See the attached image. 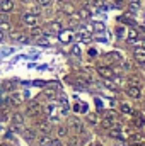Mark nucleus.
<instances>
[{
    "mask_svg": "<svg viewBox=\"0 0 145 146\" xmlns=\"http://www.w3.org/2000/svg\"><path fill=\"white\" fill-rule=\"evenodd\" d=\"M137 37H138V31H137V29H130V33H128V39L133 42Z\"/></svg>",
    "mask_w": 145,
    "mask_h": 146,
    "instance_id": "obj_22",
    "label": "nucleus"
},
{
    "mask_svg": "<svg viewBox=\"0 0 145 146\" xmlns=\"http://www.w3.org/2000/svg\"><path fill=\"white\" fill-rule=\"evenodd\" d=\"M116 5H123V0H116Z\"/></svg>",
    "mask_w": 145,
    "mask_h": 146,
    "instance_id": "obj_32",
    "label": "nucleus"
},
{
    "mask_svg": "<svg viewBox=\"0 0 145 146\" xmlns=\"http://www.w3.org/2000/svg\"><path fill=\"white\" fill-rule=\"evenodd\" d=\"M92 29H94L96 33H104V29H106V26H104L103 22H94V26H92Z\"/></svg>",
    "mask_w": 145,
    "mask_h": 146,
    "instance_id": "obj_18",
    "label": "nucleus"
},
{
    "mask_svg": "<svg viewBox=\"0 0 145 146\" xmlns=\"http://www.w3.org/2000/svg\"><path fill=\"white\" fill-rule=\"evenodd\" d=\"M22 22L26 26H29V27H34V26H38V15H34V14H24L22 15Z\"/></svg>",
    "mask_w": 145,
    "mask_h": 146,
    "instance_id": "obj_4",
    "label": "nucleus"
},
{
    "mask_svg": "<svg viewBox=\"0 0 145 146\" xmlns=\"http://www.w3.org/2000/svg\"><path fill=\"white\" fill-rule=\"evenodd\" d=\"M31 36H33V37L43 36V29H41V27H38V26H34V27L31 29Z\"/></svg>",
    "mask_w": 145,
    "mask_h": 146,
    "instance_id": "obj_20",
    "label": "nucleus"
},
{
    "mask_svg": "<svg viewBox=\"0 0 145 146\" xmlns=\"http://www.w3.org/2000/svg\"><path fill=\"white\" fill-rule=\"evenodd\" d=\"M0 146H7V145H0Z\"/></svg>",
    "mask_w": 145,
    "mask_h": 146,
    "instance_id": "obj_34",
    "label": "nucleus"
},
{
    "mask_svg": "<svg viewBox=\"0 0 145 146\" xmlns=\"http://www.w3.org/2000/svg\"><path fill=\"white\" fill-rule=\"evenodd\" d=\"M119 22H125V24H128V26H135V19H133L132 15H123V17H119Z\"/></svg>",
    "mask_w": 145,
    "mask_h": 146,
    "instance_id": "obj_13",
    "label": "nucleus"
},
{
    "mask_svg": "<svg viewBox=\"0 0 145 146\" xmlns=\"http://www.w3.org/2000/svg\"><path fill=\"white\" fill-rule=\"evenodd\" d=\"M14 10V2L12 0H2L0 2V12L7 14V12H12Z\"/></svg>",
    "mask_w": 145,
    "mask_h": 146,
    "instance_id": "obj_7",
    "label": "nucleus"
},
{
    "mask_svg": "<svg viewBox=\"0 0 145 146\" xmlns=\"http://www.w3.org/2000/svg\"><path fill=\"white\" fill-rule=\"evenodd\" d=\"M39 112H41V106H39L38 102L29 104V107H28V114H29V115H36V114H39Z\"/></svg>",
    "mask_w": 145,
    "mask_h": 146,
    "instance_id": "obj_10",
    "label": "nucleus"
},
{
    "mask_svg": "<svg viewBox=\"0 0 145 146\" xmlns=\"http://www.w3.org/2000/svg\"><path fill=\"white\" fill-rule=\"evenodd\" d=\"M87 121L91 124H97L99 122V117H97V114H87Z\"/></svg>",
    "mask_w": 145,
    "mask_h": 146,
    "instance_id": "obj_21",
    "label": "nucleus"
},
{
    "mask_svg": "<svg viewBox=\"0 0 145 146\" xmlns=\"http://www.w3.org/2000/svg\"><path fill=\"white\" fill-rule=\"evenodd\" d=\"M121 33H123V29H121V27H118V29H116V34H118V36H121Z\"/></svg>",
    "mask_w": 145,
    "mask_h": 146,
    "instance_id": "obj_30",
    "label": "nucleus"
},
{
    "mask_svg": "<svg viewBox=\"0 0 145 146\" xmlns=\"http://www.w3.org/2000/svg\"><path fill=\"white\" fill-rule=\"evenodd\" d=\"M50 31H53V33H60V31H62V24H60L58 21L50 22Z\"/></svg>",
    "mask_w": 145,
    "mask_h": 146,
    "instance_id": "obj_14",
    "label": "nucleus"
},
{
    "mask_svg": "<svg viewBox=\"0 0 145 146\" xmlns=\"http://www.w3.org/2000/svg\"><path fill=\"white\" fill-rule=\"evenodd\" d=\"M68 127L75 131L77 134H82L84 133V126H82V122L77 119V117H72V119H68Z\"/></svg>",
    "mask_w": 145,
    "mask_h": 146,
    "instance_id": "obj_3",
    "label": "nucleus"
},
{
    "mask_svg": "<svg viewBox=\"0 0 145 146\" xmlns=\"http://www.w3.org/2000/svg\"><path fill=\"white\" fill-rule=\"evenodd\" d=\"M79 15H80L82 19H89V17H91V12H89L87 9H80V10H79Z\"/></svg>",
    "mask_w": 145,
    "mask_h": 146,
    "instance_id": "obj_23",
    "label": "nucleus"
},
{
    "mask_svg": "<svg viewBox=\"0 0 145 146\" xmlns=\"http://www.w3.org/2000/svg\"><path fill=\"white\" fill-rule=\"evenodd\" d=\"M133 58L138 65H145V48H137L133 51Z\"/></svg>",
    "mask_w": 145,
    "mask_h": 146,
    "instance_id": "obj_5",
    "label": "nucleus"
},
{
    "mask_svg": "<svg viewBox=\"0 0 145 146\" xmlns=\"http://www.w3.org/2000/svg\"><path fill=\"white\" fill-rule=\"evenodd\" d=\"M97 73L103 76V78H113L114 76V70L111 66H99L97 68Z\"/></svg>",
    "mask_w": 145,
    "mask_h": 146,
    "instance_id": "obj_6",
    "label": "nucleus"
},
{
    "mask_svg": "<svg viewBox=\"0 0 145 146\" xmlns=\"http://www.w3.org/2000/svg\"><path fill=\"white\" fill-rule=\"evenodd\" d=\"M41 145H44V146H50V145H51V139H50L48 136H43V138H41Z\"/></svg>",
    "mask_w": 145,
    "mask_h": 146,
    "instance_id": "obj_27",
    "label": "nucleus"
},
{
    "mask_svg": "<svg viewBox=\"0 0 145 146\" xmlns=\"http://www.w3.org/2000/svg\"><path fill=\"white\" fill-rule=\"evenodd\" d=\"M2 39H3V34H2V33H0V41H2Z\"/></svg>",
    "mask_w": 145,
    "mask_h": 146,
    "instance_id": "obj_33",
    "label": "nucleus"
},
{
    "mask_svg": "<svg viewBox=\"0 0 145 146\" xmlns=\"http://www.w3.org/2000/svg\"><path fill=\"white\" fill-rule=\"evenodd\" d=\"M119 110H121L123 114H132V112H133V109L130 107V104H126V102H123V104L119 106Z\"/></svg>",
    "mask_w": 145,
    "mask_h": 146,
    "instance_id": "obj_17",
    "label": "nucleus"
},
{
    "mask_svg": "<svg viewBox=\"0 0 145 146\" xmlns=\"http://www.w3.org/2000/svg\"><path fill=\"white\" fill-rule=\"evenodd\" d=\"M91 146H103L99 141H94V143H91Z\"/></svg>",
    "mask_w": 145,
    "mask_h": 146,
    "instance_id": "obj_31",
    "label": "nucleus"
},
{
    "mask_svg": "<svg viewBox=\"0 0 145 146\" xmlns=\"http://www.w3.org/2000/svg\"><path fill=\"white\" fill-rule=\"evenodd\" d=\"M106 60H108L109 63H111V61H119V60H121V54H119V53H108V54H106Z\"/></svg>",
    "mask_w": 145,
    "mask_h": 146,
    "instance_id": "obj_12",
    "label": "nucleus"
},
{
    "mask_svg": "<svg viewBox=\"0 0 145 146\" xmlns=\"http://www.w3.org/2000/svg\"><path fill=\"white\" fill-rule=\"evenodd\" d=\"M138 9H140V3H138V2H132V3H130V10H132V12H137Z\"/></svg>",
    "mask_w": 145,
    "mask_h": 146,
    "instance_id": "obj_25",
    "label": "nucleus"
},
{
    "mask_svg": "<svg viewBox=\"0 0 145 146\" xmlns=\"http://www.w3.org/2000/svg\"><path fill=\"white\" fill-rule=\"evenodd\" d=\"M56 134H58V138H65L68 134V127L67 126H58L56 127Z\"/></svg>",
    "mask_w": 145,
    "mask_h": 146,
    "instance_id": "obj_11",
    "label": "nucleus"
},
{
    "mask_svg": "<svg viewBox=\"0 0 145 146\" xmlns=\"http://www.w3.org/2000/svg\"><path fill=\"white\" fill-rule=\"evenodd\" d=\"M72 53L79 56V54H80V48H79V46H73V48H72Z\"/></svg>",
    "mask_w": 145,
    "mask_h": 146,
    "instance_id": "obj_29",
    "label": "nucleus"
},
{
    "mask_svg": "<svg viewBox=\"0 0 145 146\" xmlns=\"http://www.w3.org/2000/svg\"><path fill=\"white\" fill-rule=\"evenodd\" d=\"M38 127H39L43 133H50V122H46V121H41V122L38 124Z\"/></svg>",
    "mask_w": 145,
    "mask_h": 146,
    "instance_id": "obj_19",
    "label": "nucleus"
},
{
    "mask_svg": "<svg viewBox=\"0 0 145 146\" xmlns=\"http://www.w3.org/2000/svg\"><path fill=\"white\" fill-rule=\"evenodd\" d=\"M43 95H44L46 99H55V95H56V90H55V88H46V90L43 92Z\"/></svg>",
    "mask_w": 145,
    "mask_h": 146,
    "instance_id": "obj_15",
    "label": "nucleus"
},
{
    "mask_svg": "<svg viewBox=\"0 0 145 146\" xmlns=\"http://www.w3.org/2000/svg\"><path fill=\"white\" fill-rule=\"evenodd\" d=\"M5 133H7V127H5L3 124H0V138H3V136H5Z\"/></svg>",
    "mask_w": 145,
    "mask_h": 146,
    "instance_id": "obj_28",
    "label": "nucleus"
},
{
    "mask_svg": "<svg viewBox=\"0 0 145 146\" xmlns=\"http://www.w3.org/2000/svg\"><path fill=\"white\" fill-rule=\"evenodd\" d=\"M126 94L132 99H140L142 97V87L140 85H128L126 87Z\"/></svg>",
    "mask_w": 145,
    "mask_h": 146,
    "instance_id": "obj_2",
    "label": "nucleus"
},
{
    "mask_svg": "<svg viewBox=\"0 0 145 146\" xmlns=\"http://www.w3.org/2000/svg\"><path fill=\"white\" fill-rule=\"evenodd\" d=\"M109 136H111V138H116V139H123V131H121V127H118V126L111 127V129H109Z\"/></svg>",
    "mask_w": 145,
    "mask_h": 146,
    "instance_id": "obj_9",
    "label": "nucleus"
},
{
    "mask_svg": "<svg viewBox=\"0 0 145 146\" xmlns=\"http://www.w3.org/2000/svg\"><path fill=\"white\" fill-rule=\"evenodd\" d=\"M77 37H79L80 41H84V42H91V41H92L91 34H87V33H79V34H77Z\"/></svg>",
    "mask_w": 145,
    "mask_h": 146,
    "instance_id": "obj_16",
    "label": "nucleus"
},
{
    "mask_svg": "<svg viewBox=\"0 0 145 146\" xmlns=\"http://www.w3.org/2000/svg\"><path fill=\"white\" fill-rule=\"evenodd\" d=\"M24 134H26V138H28V139H34V138H36V133H34L33 129H26V133H24Z\"/></svg>",
    "mask_w": 145,
    "mask_h": 146,
    "instance_id": "obj_24",
    "label": "nucleus"
},
{
    "mask_svg": "<svg viewBox=\"0 0 145 146\" xmlns=\"http://www.w3.org/2000/svg\"><path fill=\"white\" fill-rule=\"evenodd\" d=\"M36 2H38L39 7H48V5L51 3V0H36Z\"/></svg>",
    "mask_w": 145,
    "mask_h": 146,
    "instance_id": "obj_26",
    "label": "nucleus"
},
{
    "mask_svg": "<svg viewBox=\"0 0 145 146\" xmlns=\"http://www.w3.org/2000/svg\"><path fill=\"white\" fill-rule=\"evenodd\" d=\"M44 112H46V115H48L50 121H58V112H60V109H58L56 104H48Z\"/></svg>",
    "mask_w": 145,
    "mask_h": 146,
    "instance_id": "obj_1",
    "label": "nucleus"
},
{
    "mask_svg": "<svg viewBox=\"0 0 145 146\" xmlns=\"http://www.w3.org/2000/svg\"><path fill=\"white\" fill-rule=\"evenodd\" d=\"M58 39H60L62 42L67 44V42H70V41L73 39V33L72 31H63V29H62V31L58 33Z\"/></svg>",
    "mask_w": 145,
    "mask_h": 146,
    "instance_id": "obj_8",
    "label": "nucleus"
}]
</instances>
